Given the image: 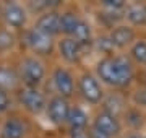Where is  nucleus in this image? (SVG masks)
<instances>
[{"label": "nucleus", "instance_id": "nucleus-1", "mask_svg": "<svg viewBox=\"0 0 146 138\" xmlns=\"http://www.w3.org/2000/svg\"><path fill=\"white\" fill-rule=\"evenodd\" d=\"M98 75L107 85L122 88L131 81L133 70L125 57H107L98 64Z\"/></svg>", "mask_w": 146, "mask_h": 138}, {"label": "nucleus", "instance_id": "nucleus-2", "mask_svg": "<svg viewBox=\"0 0 146 138\" xmlns=\"http://www.w3.org/2000/svg\"><path fill=\"white\" fill-rule=\"evenodd\" d=\"M44 78V67L34 57H28L21 62V80L28 88H36Z\"/></svg>", "mask_w": 146, "mask_h": 138}, {"label": "nucleus", "instance_id": "nucleus-3", "mask_svg": "<svg viewBox=\"0 0 146 138\" xmlns=\"http://www.w3.org/2000/svg\"><path fill=\"white\" fill-rule=\"evenodd\" d=\"M26 42L34 52L41 54V55L50 54L52 52V47H54L52 37L47 36L46 33L39 31L37 28H33V29H29L26 33Z\"/></svg>", "mask_w": 146, "mask_h": 138}, {"label": "nucleus", "instance_id": "nucleus-4", "mask_svg": "<svg viewBox=\"0 0 146 138\" xmlns=\"http://www.w3.org/2000/svg\"><path fill=\"white\" fill-rule=\"evenodd\" d=\"M20 101L33 114H39L47 106L44 94L39 90H36V88H26V90H23L20 93Z\"/></svg>", "mask_w": 146, "mask_h": 138}, {"label": "nucleus", "instance_id": "nucleus-5", "mask_svg": "<svg viewBox=\"0 0 146 138\" xmlns=\"http://www.w3.org/2000/svg\"><path fill=\"white\" fill-rule=\"evenodd\" d=\"M47 109V117L49 120L54 123H63L67 122L68 112H70V107H68V102L65 98L62 96H57V98H52L49 104L46 106Z\"/></svg>", "mask_w": 146, "mask_h": 138}, {"label": "nucleus", "instance_id": "nucleus-6", "mask_svg": "<svg viewBox=\"0 0 146 138\" xmlns=\"http://www.w3.org/2000/svg\"><path fill=\"white\" fill-rule=\"evenodd\" d=\"M78 86H80V93L83 94V98L86 101L96 104V102H99L102 99V90H101L99 83H98V80L93 75H83L80 78Z\"/></svg>", "mask_w": 146, "mask_h": 138}, {"label": "nucleus", "instance_id": "nucleus-7", "mask_svg": "<svg viewBox=\"0 0 146 138\" xmlns=\"http://www.w3.org/2000/svg\"><path fill=\"white\" fill-rule=\"evenodd\" d=\"M93 127H96L98 130L106 133L109 138L119 135V132H120V123H119V120H117V117L110 115L107 112H101V114L96 115Z\"/></svg>", "mask_w": 146, "mask_h": 138}, {"label": "nucleus", "instance_id": "nucleus-8", "mask_svg": "<svg viewBox=\"0 0 146 138\" xmlns=\"http://www.w3.org/2000/svg\"><path fill=\"white\" fill-rule=\"evenodd\" d=\"M34 28H37L39 31L46 33L47 36L52 37L54 34L60 33V15L55 11H47L37 20Z\"/></svg>", "mask_w": 146, "mask_h": 138}, {"label": "nucleus", "instance_id": "nucleus-9", "mask_svg": "<svg viewBox=\"0 0 146 138\" xmlns=\"http://www.w3.org/2000/svg\"><path fill=\"white\" fill-rule=\"evenodd\" d=\"M3 20L11 28H21L26 23V13L18 3H7L3 7Z\"/></svg>", "mask_w": 146, "mask_h": 138}, {"label": "nucleus", "instance_id": "nucleus-10", "mask_svg": "<svg viewBox=\"0 0 146 138\" xmlns=\"http://www.w3.org/2000/svg\"><path fill=\"white\" fill-rule=\"evenodd\" d=\"M54 85L57 88V91L60 93L62 98H68L73 93V80L72 75L68 73L67 70L57 68L54 72Z\"/></svg>", "mask_w": 146, "mask_h": 138}, {"label": "nucleus", "instance_id": "nucleus-11", "mask_svg": "<svg viewBox=\"0 0 146 138\" xmlns=\"http://www.w3.org/2000/svg\"><path fill=\"white\" fill-rule=\"evenodd\" d=\"M26 133V125L18 117H10L2 127V138H23Z\"/></svg>", "mask_w": 146, "mask_h": 138}, {"label": "nucleus", "instance_id": "nucleus-12", "mask_svg": "<svg viewBox=\"0 0 146 138\" xmlns=\"http://www.w3.org/2000/svg\"><path fill=\"white\" fill-rule=\"evenodd\" d=\"M58 49H60L62 57L67 62H78L80 57H81V47H80L78 42L75 39H72V37L62 39L60 44H58Z\"/></svg>", "mask_w": 146, "mask_h": 138}, {"label": "nucleus", "instance_id": "nucleus-13", "mask_svg": "<svg viewBox=\"0 0 146 138\" xmlns=\"http://www.w3.org/2000/svg\"><path fill=\"white\" fill-rule=\"evenodd\" d=\"M135 39V31L128 26H119L110 33V41L114 47H125Z\"/></svg>", "mask_w": 146, "mask_h": 138}, {"label": "nucleus", "instance_id": "nucleus-14", "mask_svg": "<svg viewBox=\"0 0 146 138\" xmlns=\"http://www.w3.org/2000/svg\"><path fill=\"white\" fill-rule=\"evenodd\" d=\"M18 83V75L10 67H0V90H13Z\"/></svg>", "mask_w": 146, "mask_h": 138}, {"label": "nucleus", "instance_id": "nucleus-15", "mask_svg": "<svg viewBox=\"0 0 146 138\" xmlns=\"http://www.w3.org/2000/svg\"><path fill=\"white\" fill-rule=\"evenodd\" d=\"M127 20L131 21L133 25H146V5H131L127 8Z\"/></svg>", "mask_w": 146, "mask_h": 138}, {"label": "nucleus", "instance_id": "nucleus-16", "mask_svg": "<svg viewBox=\"0 0 146 138\" xmlns=\"http://www.w3.org/2000/svg\"><path fill=\"white\" fill-rule=\"evenodd\" d=\"M67 122L72 125V128H84L86 123H88V115H86V112H84L83 109L73 107V109H70V112H68Z\"/></svg>", "mask_w": 146, "mask_h": 138}, {"label": "nucleus", "instance_id": "nucleus-17", "mask_svg": "<svg viewBox=\"0 0 146 138\" xmlns=\"http://www.w3.org/2000/svg\"><path fill=\"white\" fill-rule=\"evenodd\" d=\"M73 36H75V41L78 42L80 47L91 44V28H89V25L80 20L78 26L75 28V31H73Z\"/></svg>", "mask_w": 146, "mask_h": 138}, {"label": "nucleus", "instance_id": "nucleus-18", "mask_svg": "<svg viewBox=\"0 0 146 138\" xmlns=\"http://www.w3.org/2000/svg\"><path fill=\"white\" fill-rule=\"evenodd\" d=\"M80 18L76 16V13L73 11H67L60 16V31H63L65 34H73L75 28L78 26Z\"/></svg>", "mask_w": 146, "mask_h": 138}, {"label": "nucleus", "instance_id": "nucleus-19", "mask_svg": "<svg viewBox=\"0 0 146 138\" xmlns=\"http://www.w3.org/2000/svg\"><path fill=\"white\" fill-rule=\"evenodd\" d=\"M122 106H123V101L120 99L119 96L112 94V96H109V98L104 101V107H106L104 112H107V114H110V115L117 117V112L122 111Z\"/></svg>", "mask_w": 146, "mask_h": 138}, {"label": "nucleus", "instance_id": "nucleus-20", "mask_svg": "<svg viewBox=\"0 0 146 138\" xmlns=\"http://www.w3.org/2000/svg\"><path fill=\"white\" fill-rule=\"evenodd\" d=\"M131 57L135 58L138 64H146V42L138 41L131 47Z\"/></svg>", "mask_w": 146, "mask_h": 138}, {"label": "nucleus", "instance_id": "nucleus-21", "mask_svg": "<svg viewBox=\"0 0 146 138\" xmlns=\"http://www.w3.org/2000/svg\"><path fill=\"white\" fill-rule=\"evenodd\" d=\"M15 42V36L7 29H0V50H7L10 49Z\"/></svg>", "mask_w": 146, "mask_h": 138}, {"label": "nucleus", "instance_id": "nucleus-22", "mask_svg": "<svg viewBox=\"0 0 146 138\" xmlns=\"http://www.w3.org/2000/svg\"><path fill=\"white\" fill-rule=\"evenodd\" d=\"M127 123L133 128H138L143 123V117L138 111H128L127 112Z\"/></svg>", "mask_w": 146, "mask_h": 138}, {"label": "nucleus", "instance_id": "nucleus-23", "mask_svg": "<svg viewBox=\"0 0 146 138\" xmlns=\"http://www.w3.org/2000/svg\"><path fill=\"white\" fill-rule=\"evenodd\" d=\"M98 47H99L101 50H104V52H110V50L114 49V44L110 41V37H102V39L98 41Z\"/></svg>", "mask_w": 146, "mask_h": 138}, {"label": "nucleus", "instance_id": "nucleus-24", "mask_svg": "<svg viewBox=\"0 0 146 138\" xmlns=\"http://www.w3.org/2000/svg\"><path fill=\"white\" fill-rule=\"evenodd\" d=\"M133 99H135L136 104H140V106H146V86H145V88L136 90L135 96H133Z\"/></svg>", "mask_w": 146, "mask_h": 138}, {"label": "nucleus", "instance_id": "nucleus-25", "mask_svg": "<svg viewBox=\"0 0 146 138\" xmlns=\"http://www.w3.org/2000/svg\"><path fill=\"white\" fill-rule=\"evenodd\" d=\"M8 107H10V98L5 91L0 90V114H3Z\"/></svg>", "mask_w": 146, "mask_h": 138}, {"label": "nucleus", "instance_id": "nucleus-26", "mask_svg": "<svg viewBox=\"0 0 146 138\" xmlns=\"http://www.w3.org/2000/svg\"><path fill=\"white\" fill-rule=\"evenodd\" d=\"M57 5V0H54V2H47V0H41V2H33L31 7L34 10H41V8H50V7H55Z\"/></svg>", "mask_w": 146, "mask_h": 138}, {"label": "nucleus", "instance_id": "nucleus-27", "mask_svg": "<svg viewBox=\"0 0 146 138\" xmlns=\"http://www.w3.org/2000/svg\"><path fill=\"white\" fill-rule=\"evenodd\" d=\"M102 5L110 8V10H119V8H123L125 3L122 0H106V2H102Z\"/></svg>", "mask_w": 146, "mask_h": 138}, {"label": "nucleus", "instance_id": "nucleus-28", "mask_svg": "<svg viewBox=\"0 0 146 138\" xmlns=\"http://www.w3.org/2000/svg\"><path fill=\"white\" fill-rule=\"evenodd\" d=\"M70 137L72 138H89V135L84 132V128H72Z\"/></svg>", "mask_w": 146, "mask_h": 138}, {"label": "nucleus", "instance_id": "nucleus-29", "mask_svg": "<svg viewBox=\"0 0 146 138\" xmlns=\"http://www.w3.org/2000/svg\"><path fill=\"white\" fill-rule=\"evenodd\" d=\"M88 135H89V138H109L106 133H102L101 130H98L96 127H91V130L88 132Z\"/></svg>", "mask_w": 146, "mask_h": 138}, {"label": "nucleus", "instance_id": "nucleus-30", "mask_svg": "<svg viewBox=\"0 0 146 138\" xmlns=\"http://www.w3.org/2000/svg\"><path fill=\"white\" fill-rule=\"evenodd\" d=\"M125 138H143V137H141L140 133H130V135H127Z\"/></svg>", "mask_w": 146, "mask_h": 138}]
</instances>
